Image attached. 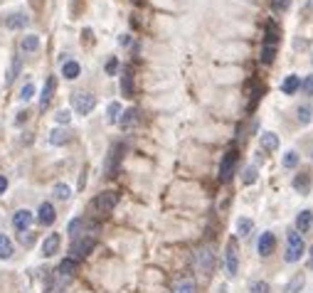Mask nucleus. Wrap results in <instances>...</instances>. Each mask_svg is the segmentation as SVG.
I'll list each match as a JSON object with an SVG mask.
<instances>
[{
    "label": "nucleus",
    "instance_id": "1",
    "mask_svg": "<svg viewBox=\"0 0 313 293\" xmlns=\"http://www.w3.org/2000/svg\"><path fill=\"white\" fill-rule=\"evenodd\" d=\"M303 251H306V247H303V237H301L299 232H288V249H286V264H296L301 256H303Z\"/></svg>",
    "mask_w": 313,
    "mask_h": 293
},
{
    "label": "nucleus",
    "instance_id": "2",
    "mask_svg": "<svg viewBox=\"0 0 313 293\" xmlns=\"http://www.w3.org/2000/svg\"><path fill=\"white\" fill-rule=\"evenodd\" d=\"M94 106H97V96L94 94H86V91H77V94H71V109L77 113H86L94 111Z\"/></svg>",
    "mask_w": 313,
    "mask_h": 293
},
{
    "label": "nucleus",
    "instance_id": "3",
    "mask_svg": "<svg viewBox=\"0 0 313 293\" xmlns=\"http://www.w3.org/2000/svg\"><path fill=\"white\" fill-rule=\"evenodd\" d=\"M195 266H198V271L202 276H210L214 268V254L210 247H202V249L195 254Z\"/></svg>",
    "mask_w": 313,
    "mask_h": 293
},
{
    "label": "nucleus",
    "instance_id": "4",
    "mask_svg": "<svg viewBox=\"0 0 313 293\" xmlns=\"http://www.w3.org/2000/svg\"><path fill=\"white\" fill-rule=\"evenodd\" d=\"M94 244H97V239L94 237H77L74 241H71V259L77 261V259L89 256L91 249H94Z\"/></svg>",
    "mask_w": 313,
    "mask_h": 293
},
{
    "label": "nucleus",
    "instance_id": "5",
    "mask_svg": "<svg viewBox=\"0 0 313 293\" xmlns=\"http://www.w3.org/2000/svg\"><path fill=\"white\" fill-rule=\"evenodd\" d=\"M116 205H118V195H116L114 190H106V192L97 195V200H94V209H97L99 214H109Z\"/></svg>",
    "mask_w": 313,
    "mask_h": 293
},
{
    "label": "nucleus",
    "instance_id": "6",
    "mask_svg": "<svg viewBox=\"0 0 313 293\" xmlns=\"http://www.w3.org/2000/svg\"><path fill=\"white\" fill-rule=\"evenodd\" d=\"M234 167H237V151H227L222 163H220V180L229 182L232 175H234Z\"/></svg>",
    "mask_w": 313,
    "mask_h": 293
},
{
    "label": "nucleus",
    "instance_id": "7",
    "mask_svg": "<svg viewBox=\"0 0 313 293\" xmlns=\"http://www.w3.org/2000/svg\"><path fill=\"white\" fill-rule=\"evenodd\" d=\"M121 153H124V143H114L111 148H109V155H106V163H104V173L111 178L116 173V167L121 163Z\"/></svg>",
    "mask_w": 313,
    "mask_h": 293
},
{
    "label": "nucleus",
    "instance_id": "8",
    "mask_svg": "<svg viewBox=\"0 0 313 293\" xmlns=\"http://www.w3.org/2000/svg\"><path fill=\"white\" fill-rule=\"evenodd\" d=\"M237 271H239V254H237V241L232 239L227 244V274L237 276Z\"/></svg>",
    "mask_w": 313,
    "mask_h": 293
},
{
    "label": "nucleus",
    "instance_id": "9",
    "mask_svg": "<svg viewBox=\"0 0 313 293\" xmlns=\"http://www.w3.org/2000/svg\"><path fill=\"white\" fill-rule=\"evenodd\" d=\"M32 219H35V214H32L30 209H17L13 214V227L17 232H25L30 224H32Z\"/></svg>",
    "mask_w": 313,
    "mask_h": 293
},
{
    "label": "nucleus",
    "instance_id": "10",
    "mask_svg": "<svg viewBox=\"0 0 313 293\" xmlns=\"http://www.w3.org/2000/svg\"><path fill=\"white\" fill-rule=\"evenodd\" d=\"M28 22H30V17L25 13H10L5 17V28L8 30H22V28H28Z\"/></svg>",
    "mask_w": 313,
    "mask_h": 293
},
{
    "label": "nucleus",
    "instance_id": "11",
    "mask_svg": "<svg viewBox=\"0 0 313 293\" xmlns=\"http://www.w3.org/2000/svg\"><path fill=\"white\" fill-rule=\"evenodd\" d=\"M274 247H276V237H274L271 232H264L261 239H259V244H256V251H259L261 256H269L271 251H274Z\"/></svg>",
    "mask_w": 313,
    "mask_h": 293
},
{
    "label": "nucleus",
    "instance_id": "12",
    "mask_svg": "<svg viewBox=\"0 0 313 293\" xmlns=\"http://www.w3.org/2000/svg\"><path fill=\"white\" fill-rule=\"evenodd\" d=\"M37 217H40V224H44V227H50V224L55 222L57 212H55V207H52V202H42L40 209H37Z\"/></svg>",
    "mask_w": 313,
    "mask_h": 293
},
{
    "label": "nucleus",
    "instance_id": "13",
    "mask_svg": "<svg viewBox=\"0 0 313 293\" xmlns=\"http://www.w3.org/2000/svg\"><path fill=\"white\" fill-rule=\"evenodd\" d=\"M311 224H313V212L311 209L299 212V217H296V232H299V234H306V232L311 229Z\"/></svg>",
    "mask_w": 313,
    "mask_h": 293
},
{
    "label": "nucleus",
    "instance_id": "14",
    "mask_svg": "<svg viewBox=\"0 0 313 293\" xmlns=\"http://www.w3.org/2000/svg\"><path fill=\"white\" fill-rule=\"evenodd\" d=\"M55 89H57V79L55 77H47V82H44V89H42V96H40V106L47 109V104L52 101V94H55Z\"/></svg>",
    "mask_w": 313,
    "mask_h": 293
},
{
    "label": "nucleus",
    "instance_id": "15",
    "mask_svg": "<svg viewBox=\"0 0 313 293\" xmlns=\"http://www.w3.org/2000/svg\"><path fill=\"white\" fill-rule=\"evenodd\" d=\"M118 124H121V128H124V131H131L133 126L138 124V111H136V109H128V111H124V116H118Z\"/></svg>",
    "mask_w": 313,
    "mask_h": 293
},
{
    "label": "nucleus",
    "instance_id": "16",
    "mask_svg": "<svg viewBox=\"0 0 313 293\" xmlns=\"http://www.w3.org/2000/svg\"><path fill=\"white\" fill-rule=\"evenodd\" d=\"M59 234H50V237L44 239V244H42V256H55L59 249Z\"/></svg>",
    "mask_w": 313,
    "mask_h": 293
},
{
    "label": "nucleus",
    "instance_id": "17",
    "mask_svg": "<svg viewBox=\"0 0 313 293\" xmlns=\"http://www.w3.org/2000/svg\"><path fill=\"white\" fill-rule=\"evenodd\" d=\"M173 293H195V281L190 276H183L173 283Z\"/></svg>",
    "mask_w": 313,
    "mask_h": 293
},
{
    "label": "nucleus",
    "instance_id": "18",
    "mask_svg": "<svg viewBox=\"0 0 313 293\" xmlns=\"http://www.w3.org/2000/svg\"><path fill=\"white\" fill-rule=\"evenodd\" d=\"M299 89H301V77H296V74H288L281 82V91L284 94H296Z\"/></svg>",
    "mask_w": 313,
    "mask_h": 293
},
{
    "label": "nucleus",
    "instance_id": "19",
    "mask_svg": "<svg viewBox=\"0 0 313 293\" xmlns=\"http://www.w3.org/2000/svg\"><path fill=\"white\" fill-rule=\"evenodd\" d=\"M294 190L301 192V195H308V190H311V178H308V173H301L294 178Z\"/></svg>",
    "mask_w": 313,
    "mask_h": 293
},
{
    "label": "nucleus",
    "instance_id": "20",
    "mask_svg": "<svg viewBox=\"0 0 313 293\" xmlns=\"http://www.w3.org/2000/svg\"><path fill=\"white\" fill-rule=\"evenodd\" d=\"M79 74H82V67H79V62L69 59V62H64V64H62V77H64V79H77Z\"/></svg>",
    "mask_w": 313,
    "mask_h": 293
},
{
    "label": "nucleus",
    "instance_id": "21",
    "mask_svg": "<svg viewBox=\"0 0 313 293\" xmlns=\"http://www.w3.org/2000/svg\"><path fill=\"white\" fill-rule=\"evenodd\" d=\"M40 44H42V40H40L37 35H25L22 42H20L22 52H37V50H40Z\"/></svg>",
    "mask_w": 313,
    "mask_h": 293
},
{
    "label": "nucleus",
    "instance_id": "22",
    "mask_svg": "<svg viewBox=\"0 0 313 293\" xmlns=\"http://www.w3.org/2000/svg\"><path fill=\"white\" fill-rule=\"evenodd\" d=\"M121 91H124L126 99L133 96V74H131V69H124V74H121Z\"/></svg>",
    "mask_w": 313,
    "mask_h": 293
},
{
    "label": "nucleus",
    "instance_id": "23",
    "mask_svg": "<svg viewBox=\"0 0 313 293\" xmlns=\"http://www.w3.org/2000/svg\"><path fill=\"white\" fill-rule=\"evenodd\" d=\"M303 286H306V276H303V274H296L294 279L286 283L284 293H301V291H303Z\"/></svg>",
    "mask_w": 313,
    "mask_h": 293
},
{
    "label": "nucleus",
    "instance_id": "24",
    "mask_svg": "<svg viewBox=\"0 0 313 293\" xmlns=\"http://www.w3.org/2000/svg\"><path fill=\"white\" fill-rule=\"evenodd\" d=\"M261 148H264V151H276V148H279V136L271 133V131H264V133H261Z\"/></svg>",
    "mask_w": 313,
    "mask_h": 293
},
{
    "label": "nucleus",
    "instance_id": "25",
    "mask_svg": "<svg viewBox=\"0 0 313 293\" xmlns=\"http://www.w3.org/2000/svg\"><path fill=\"white\" fill-rule=\"evenodd\" d=\"M74 266H77V261H74V259H64V261L59 264V268L55 271V274H57V276H62L64 281H69L71 274H74Z\"/></svg>",
    "mask_w": 313,
    "mask_h": 293
},
{
    "label": "nucleus",
    "instance_id": "26",
    "mask_svg": "<svg viewBox=\"0 0 313 293\" xmlns=\"http://www.w3.org/2000/svg\"><path fill=\"white\" fill-rule=\"evenodd\" d=\"M50 143H52V145H64V143H69V131L55 128V131L50 133Z\"/></svg>",
    "mask_w": 313,
    "mask_h": 293
},
{
    "label": "nucleus",
    "instance_id": "27",
    "mask_svg": "<svg viewBox=\"0 0 313 293\" xmlns=\"http://www.w3.org/2000/svg\"><path fill=\"white\" fill-rule=\"evenodd\" d=\"M10 256H13V241L5 237V234H0V259L8 261Z\"/></svg>",
    "mask_w": 313,
    "mask_h": 293
},
{
    "label": "nucleus",
    "instance_id": "28",
    "mask_svg": "<svg viewBox=\"0 0 313 293\" xmlns=\"http://www.w3.org/2000/svg\"><path fill=\"white\" fill-rule=\"evenodd\" d=\"M82 229H84V219L82 217H77V219H71L69 222V227H67V232H69V237H71V241L77 237H82Z\"/></svg>",
    "mask_w": 313,
    "mask_h": 293
},
{
    "label": "nucleus",
    "instance_id": "29",
    "mask_svg": "<svg viewBox=\"0 0 313 293\" xmlns=\"http://www.w3.org/2000/svg\"><path fill=\"white\" fill-rule=\"evenodd\" d=\"M274 57H276V44H264L261 47V64H271L274 62Z\"/></svg>",
    "mask_w": 313,
    "mask_h": 293
},
{
    "label": "nucleus",
    "instance_id": "30",
    "mask_svg": "<svg viewBox=\"0 0 313 293\" xmlns=\"http://www.w3.org/2000/svg\"><path fill=\"white\" fill-rule=\"evenodd\" d=\"M52 192H55V197H57V200H62V202H67V200H69V197H71L69 185H64V182H57Z\"/></svg>",
    "mask_w": 313,
    "mask_h": 293
},
{
    "label": "nucleus",
    "instance_id": "31",
    "mask_svg": "<svg viewBox=\"0 0 313 293\" xmlns=\"http://www.w3.org/2000/svg\"><path fill=\"white\" fill-rule=\"evenodd\" d=\"M276 42H279L276 25H274V22H267V37H264V44H276Z\"/></svg>",
    "mask_w": 313,
    "mask_h": 293
},
{
    "label": "nucleus",
    "instance_id": "32",
    "mask_svg": "<svg viewBox=\"0 0 313 293\" xmlns=\"http://www.w3.org/2000/svg\"><path fill=\"white\" fill-rule=\"evenodd\" d=\"M252 229H254V222H252V219H239V222H237V232H239V237H249V234H252Z\"/></svg>",
    "mask_w": 313,
    "mask_h": 293
},
{
    "label": "nucleus",
    "instance_id": "33",
    "mask_svg": "<svg viewBox=\"0 0 313 293\" xmlns=\"http://www.w3.org/2000/svg\"><path fill=\"white\" fill-rule=\"evenodd\" d=\"M106 116H109V124H118V116H121V106L118 104H109V111H106Z\"/></svg>",
    "mask_w": 313,
    "mask_h": 293
},
{
    "label": "nucleus",
    "instance_id": "34",
    "mask_svg": "<svg viewBox=\"0 0 313 293\" xmlns=\"http://www.w3.org/2000/svg\"><path fill=\"white\" fill-rule=\"evenodd\" d=\"M296 165H299V153L296 151H288L284 155V167H296Z\"/></svg>",
    "mask_w": 313,
    "mask_h": 293
},
{
    "label": "nucleus",
    "instance_id": "35",
    "mask_svg": "<svg viewBox=\"0 0 313 293\" xmlns=\"http://www.w3.org/2000/svg\"><path fill=\"white\" fill-rule=\"evenodd\" d=\"M242 180H244V185H252V182L256 180V165H247Z\"/></svg>",
    "mask_w": 313,
    "mask_h": 293
},
{
    "label": "nucleus",
    "instance_id": "36",
    "mask_svg": "<svg viewBox=\"0 0 313 293\" xmlns=\"http://www.w3.org/2000/svg\"><path fill=\"white\" fill-rule=\"evenodd\" d=\"M32 96H35V84H25L20 91V101H30Z\"/></svg>",
    "mask_w": 313,
    "mask_h": 293
},
{
    "label": "nucleus",
    "instance_id": "37",
    "mask_svg": "<svg viewBox=\"0 0 313 293\" xmlns=\"http://www.w3.org/2000/svg\"><path fill=\"white\" fill-rule=\"evenodd\" d=\"M299 121L303 126L311 124V106H301V109H299Z\"/></svg>",
    "mask_w": 313,
    "mask_h": 293
},
{
    "label": "nucleus",
    "instance_id": "38",
    "mask_svg": "<svg viewBox=\"0 0 313 293\" xmlns=\"http://www.w3.org/2000/svg\"><path fill=\"white\" fill-rule=\"evenodd\" d=\"M55 121H57V124H62V126H67V124H69V121H71V113L62 109V111H57V113H55Z\"/></svg>",
    "mask_w": 313,
    "mask_h": 293
},
{
    "label": "nucleus",
    "instance_id": "39",
    "mask_svg": "<svg viewBox=\"0 0 313 293\" xmlns=\"http://www.w3.org/2000/svg\"><path fill=\"white\" fill-rule=\"evenodd\" d=\"M252 293H269V283L267 281H254L252 283Z\"/></svg>",
    "mask_w": 313,
    "mask_h": 293
},
{
    "label": "nucleus",
    "instance_id": "40",
    "mask_svg": "<svg viewBox=\"0 0 313 293\" xmlns=\"http://www.w3.org/2000/svg\"><path fill=\"white\" fill-rule=\"evenodd\" d=\"M301 86H303V91H306L308 96H313V77H306V79L301 82Z\"/></svg>",
    "mask_w": 313,
    "mask_h": 293
},
{
    "label": "nucleus",
    "instance_id": "41",
    "mask_svg": "<svg viewBox=\"0 0 313 293\" xmlns=\"http://www.w3.org/2000/svg\"><path fill=\"white\" fill-rule=\"evenodd\" d=\"M116 69H118V59L111 57V59L106 62V74H116Z\"/></svg>",
    "mask_w": 313,
    "mask_h": 293
},
{
    "label": "nucleus",
    "instance_id": "42",
    "mask_svg": "<svg viewBox=\"0 0 313 293\" xmlns=\"http://www.w3.org/2000/svg\"><path fill=\"white\" fill-rule=\"evenodd\" d=\"M274 8L276 10H286L288 8V0H274Z\"/></svg>",
    "mask_w": 313,
    "mask_h": 293
},
{
    "label": "nucleus",
    "instance_id": "43",
    "mask_svg": "<svg viewBox=\"0 0 313 293\" xmlns=\"http://www.w3.org/2000/svg\"><path fill=\"white\" fill-rule=\"evenodd\" d=\"M5 190H8V178L0 175V195H5Z\"/></svg>",
    "mask_w": 313,
    "mask_h": 293
},
{
    "label": "nucleus",
    "instance_id": "44",
    "mask_svg": "<svg viewBox=\"0 0 313 293\" xmlns=\"http://www.w3.org/2000/svg\"><path fill=\"white\" fill-rule=\"evenodd\" d=\"M17 71H20V62H15V64H13V69H10V77H8V82H13Z\"/></svg>",
    "mask_w": 313,
    "mask_h": 293
},
{
    "label": "nucleus",
    "instance_id": "45",
    "mask_svg": "<svg viewBox=\"0 0 313 293\" xmlns=\"http://www.w3.org/2000/svg\"><path fill=\"white\" fill-rule=\"evenodd\" d=\"M25 118H28V113H25V111H20V113H17V118H15V124H17V126H20V124H25Z\"/></svg>",
    "mask_w": 313,
    "mask_h": 293
},
{
    "label": "nucleus",
    "instance_id": "46",
    "mask_svg": "<svg viewBox=\"0 0 313 293\" xmlns=\"http://www.w3.org/2000/svg\"><path fill=\"white\" fill-rule=\"evenodd\" d=\"M308 266H311V271H313V247L308 249Z\"/></svg>",
    "mask_w": 313,
    "mask_h": 293
},
{
    "label": "nucleus",
    "instance_id": "47",
    "mask_svg": "<svg viewBox=\"0 0 313 293\" xmlns=\"http://www.w3.org/2000/svg\"><path fill=\"white\" fill-rule=\"evenodd\" d=\"M118 42H121V44H128V42H131V37H128V35H121V37H118Z\"/></svg>",
    "mask_w": 313,
    "mask_h": 293
}]
</instances>
